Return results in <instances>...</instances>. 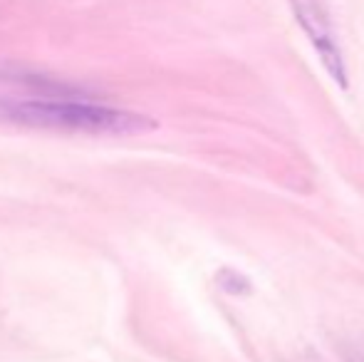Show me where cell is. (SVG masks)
<instances>
[{
	"mask_svg": "<svg viewBox=\"0 0 364 362\" xmlns=\"http://www.w3.org/2000/svg\"><path fill=\"white\" fill-rule=\"evenodd\" d=\"M0 115L35 129L95 137H134L156 129V122L139 112L70 100H5L0 102Z\"/></svg>",
	"mask_w": 364,
	"mask_h": 362,
	"instance_id": "6da1fadb",
	"label": "cell"
},
{
	"mask_svg": "<svg viewBox=\"0 0 364 362\" xmlns=\"http://www.w3.org/2000/svg\"><path fill=\"white\" fill-rule=\"evenodd\" d=\"M290 10L295 15V23L300 25L305 38L315 48L325 73L335 80L337 87L347 90L350 78H347L345 55H342L335 23H332V15L327 10L325 0H290Z\"/></svg>",
	"mask_w": 364,
	"mask_h": 362,
	"instance_id": "7a4b0ae2",
	"label": "cell"
}]
</instances>
